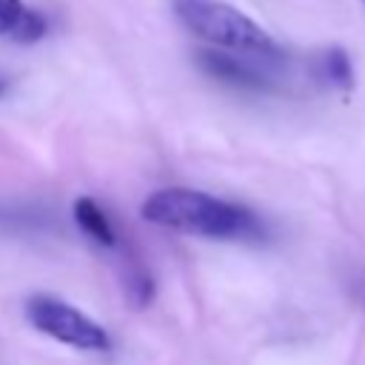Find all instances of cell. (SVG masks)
I'll list each match as a JSON object with an SVG mask.
<instances>
[{
    "instance_id": "7",
    "label": "cell",
    "mask_w": 365,
    "mask_h": 365,
    "mask_svg": "<svg viewBox=\"0 0 365 365\" xmlns=\"http://www.w3.org/2000/svg\"><path fill=\"white\" fill-rule=\"evenodd\" d=\"M317 77L325 83V86H334V88H351L354 86V66H351V57L342 51V48H325L319 57H317Z\"/></svg>"
},
{
    "instance_id": "1",
    "label": "cell",
    "mask_w": 365,
    "mask_h": 365,
    "mask_svg": "<svg viewBox=\"0 0 365 365\" xmlns=\"http://www.w3.org/2000/svg\"><path fill=\"white\" fill-rule=\"evenodd\" d=\"M143 220L214 240H259L262 222L245 205L194 188H160L145 197Z\"/></svg>"
},
{
    "instance_id": "5",
    "label": "cell",
    "mask_w": 365,
    "mask_h": 365,
    "mask_svg": "<svg viewBox=\"0 0 365 365\" xmlns=\"http://www.w3.org/2000/svg\"><path fill=\"white\" fill-rule=\"evenodd\" d=\"M48 34V17L23 0H0V37L11 43H37Z\"/></svg>"
},
{
    "instance_id": "3",
    "label": "cell",
    "mask_w": 365,
    "mask_h": 365,
    "mask_svg": "<svg viewBox=\"0 0 365 365\" xmlns=\"http://www.w3.org/2000/svg\"><path fill=\"white\" fill-rule=\"evenodd\" d=\"M26 319L46 336H51L63 345L80 348V351H108L111 348V336L106 328H100L80 308H74L51 294H31L26 299Z\"/></svg>"
},
{
    "instance_id": "4",
    "label": "cell",
    "mask_w": 365,
    "mask_h": 365,
    "mask_svg": "<svg viewBox=\"0 0 365 365\" xmlns=\"http://www.w3.org/2000/svg\"><path fill=\"white\" fill-rule=\"evenodd\" d=\"M251 60H259V57H248V54L237 57V54H228L225 48H202V51H197V63L208 77H214V80H220L225 86L242 88V91H268L274 86L271 77L262 68H257Z\"/></svg>"
},
{
    "instance_id": "10",
    "label": "cell",
    "mask_w": 365,
    "mask_h": 365,
    "mask_svg": "<svg viewBox=\"0 0 365 365\" xmlns=\"http://www.w3.org/2000/svg\"><path fill=\"white\" fill-rule=\"evenodd\" d=\"M362 3H365V0H362Z\"/></svg>"
},
{
    "instance_id": "2",
    "label": "cell",
    "mask_w": 365,
    "mask_h": 365,
    "mask_svg": "<svg viewBox=\"0 0 365 365\" xmlns=\"http://www.w3.org/2000/svg\"><path fill=\"white\" fill-rule=\"evenodd\" d=\"M177 17L180 23L211 43L214 48L225 51H240L248 57H259L268 63L282 60V46L262 29L257 26L248 14L240 9L220 3V0H180L177 3Z\"/></svg>"
},
{
    "instance_id": "8",
    "label": "cell",
    "mask_w": 365,
    "mask_h": 365,
    "mask_svg": "<svg viewBox=\"0 0 365 365\" xmlns=\"http://www.w3.org/2000/svg\"><path fill=\"white\" fill-rule=\"evenodd\" d=\"M125 288H128V297H131L134 305H145V302L151 299V294H154L151 277H148L143 268L128 271V282H125Z\"/></svg>"
},
{
    "instance_id": "9",
    "label": "cell",
    "mask_w": 365,
    "mask_h": 365,
    "mask_svg": "<svg viewBox=\"0 0 365 365\" xmlns=\"http://www.w3.org/2000/svg\"><path fill=\"white\" fill-rule=\"evenodd\" d=\"M3 91H6V80L0 77V94H3Z\"/></svg>"
},
{
    "instance_id": "6",
    "label": "cell",
    "mask_w": 365,
    "mask_h": 365,
    "mask_svg": "<svg viewBox=\"0 0 365 365\" xmlns=\"http://www.w3.org/2000/svg\"><path fill=\"white\" fill-rule=\"evenodd\" d=\"M71 214H74V222L103 248H117V234H114V225L108 220V214L100 208L97 200L91 197H77L74 205H71Z\"/></svg>"
}]
</instances>
